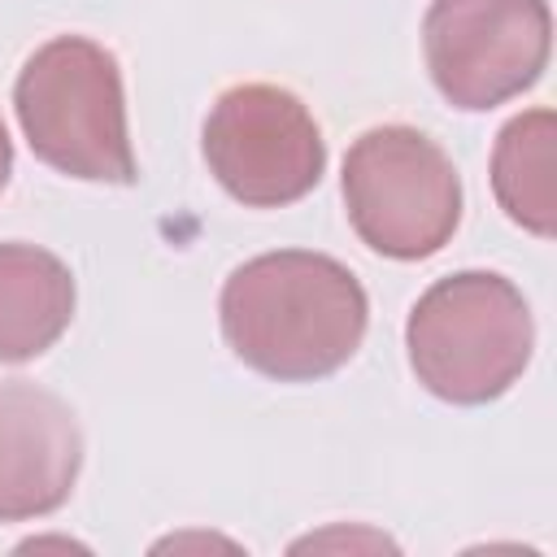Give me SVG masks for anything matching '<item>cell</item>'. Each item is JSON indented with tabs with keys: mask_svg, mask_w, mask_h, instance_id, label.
Instances as JSON below:
<instances>
[{
	"mask_svg": "<svg viewBox=\"0 0 557 557\" xmlns=\"http://www.w3.org/2000/svg\"><path fill=\"white\" fill-rule=\"evenodd\" d=\"M74 318V274L39 244H0V361H35Z\"/></svg>",
	"mask_w": 557,
	"mask_h": 557,
	"instance_id": "cell-8",
	"label": "cell"
},
{
	"mask_svg": "<svg viewBox=\"0 0 557 557\" xmlns=\"http://www.w3.org/2000/svg\"><path fill=\"white\" fill-rule=\"evenodd\" d=\"M209 174L248 209H283L309 196L326 170V139L305 100L274 83L226 87L200 135Z\"/></svg>",
	"mask_w": 557,
	"mask_h": 557,
	"instance_id": "cell-5",
	"label": "cell"
},
{
	"mask_svg": "<svg viewBox=\"0 0 557 557\" xmlns=\"http://www.w3.org/2000/svg\"><path fill=\"white\" fill-rule=\"evenodd\" d=\"M9 174H13V144H9V131H4V117H0V191L9 187Z\"/></svg>",
	"mask_w": 557,
	"mask_h": 557,
	"instance_id": "cell-10",
	"label": "cell"
},
{
	"mask_svg": "<svg viewBox=\"0 0 557 557\" xmlns=\"http://www.w3.org/2000/svg\"><path fill=\"white\" fill-rule=\"evenodd\" d=\"M83 466L70 405L26 379L0 383V522L57 513Z\"/></svg>",
	"mask_w": 557,
	"mask_h": 557,
	"instance_id": "cell-7",
	"label": "cell"
},
{
	"mask_svg": "<svg viewBox=\"0 0 557 557\" xmlns=\"http://www.w3.org/2000/svg\"><path fill=\"white\" fill-rule=\"evenodd\" d=\"M405 348L431 396L448 405H487L522 379L535 348V322L505 274L457 270L418 296L405 322Z\"/></svg>",
	"mask_w": 557,
	"mask_h": 557,
	"instance_id": "cell-3",
	"label": "cell"
},
{
	"mask_svg": "<svg viewBox=\"0 0 557 557\" xmlns=\"http://www.w3.org/2000/svg\"><path fill=\"white\" fill-rule=\"evenodd\" d=\"M426 70L453 109L483 113L540 83L553 52L548 0H431Z\"/></svg>",
	"mask_w": 557,
	"mask_h": 557,
	"instance_id": "cell-6",
	"label": "cell"
},
{
	"mask_svg": "<svg viewBox=\"0 0 557 557\" xmlns=\"http://www.w3.org/2000/svg\"><path fill=\"white\" fill-rule=\"evenodd\" d=\"M13 109L30 152L83 183H135L126 131V91L117 57L83 35H57L35 48L17 74Z\"/></svg>",
	"mask_w": 557,
	"mask_h": 557,
	"instance_id": "cell-2",
	"label": "cell"
},
{
	"mask_svg": "<svg viewBox=\"0 0 557 557\" xmlns=\"http://www.w3.org/2000/svg\"><path fill=\"white\" fill-rule=\"evenodd\" d=\"M344 205L361 244L392 261L440 252L461 222L448 152L413 126H374L344 157Z\"/></svg>",
	"mask_w": 557,
	"mask_h": 557,
	"instance_id": "cell-4",
	"label": "cell"
},
{
	"mask_svg": "<svg viewBox=\"0 0 557 557\" xmlns=\"http://www.w3.org/2000/svg\"><path fill=\"white\" fill-rule=\"evenodd\" d=\"M226 348L278 383H313L352 361L366 339L370 300L357 274L309 248L261 252L222 283Z\"/></svg>",
	"mask_w": 557,
	"mask_h": 557,
	"instance_id": "cell-1",
	"label": "cell"
},
{
	"mask_svg": "<svg viewBox=\"0 0 557 557\" xmlns=\"http://www.w3.org/2000/svg\"><path fill=\"white\" fill-rule=\"evenodd\" d=\"M553 139L557 117L553 109H527L509 117L492 148V191L509 222L522 231L553 239L557 231V200H553Z\"/></svg>",
	"mask_w": 557,
	"mask_h": 557,
	"instance_id": "cell-9",
	"label": "cell"
}]
</instances>
